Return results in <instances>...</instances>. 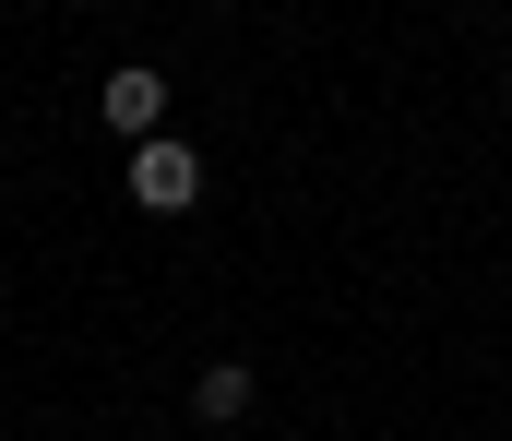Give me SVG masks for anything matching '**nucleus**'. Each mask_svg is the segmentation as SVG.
Returning a JSON list of instances; mask_svg holds the SVG:
<instances>
[{"instance_id":"nucleus-1","label":"nucleus","mask_w":512,"mask_h":441,"mask_svg":"<svg viewBox=\"0 0 512 441\" xmlns=\"http://www.w3.org/2000/svg\"><path fill=\"white\" fill-rule=\"evenodd\" d=\"M131 203H143V215H191V203H203V155L179 144V132H155V144H131Z\"/></svg>"},{"instance_id":"nucleus-2","label":"nucleus","mask_w":512,"mask_h":441,"mask_svg":"<svg viewBox=\"0 0 512 441\" xmlns=\"http://www.w3.org/2000/svg\"><path fill=\"white\" fill-rule=\"evenodd\" d=\"M96 132H108V144H155V132H167V72H155V60H120V72L96 84Z\"/></svg>"},{"instance_id":"nucleus-3","label":"nucleus","mask_w":512,"mask_h":441,"mask_svg":"<svg viewBox=\"0 0 512 441\" xmlns=\"http://www.w3.org/2000/svg\"><path fill=\"white\" fill-rule=\"evenodd\" d=\"M251 406H262V370H251V358H203V370H191V418H203V430H239Z\"/></svg>"}]
</instances>
